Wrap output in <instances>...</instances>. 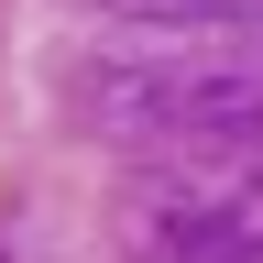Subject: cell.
<instances>
[{"mask_svg":"<svg viewBox=\"0 0 263 263\" xmlns=\"http://www.w3.org/2000/svg\"><path fill=\"white\" fill-rule=\"evenodd\" d=\"M132 263H263V164L241 154H164L121 197Z\"/></svg>","mask_w":263,"mask_h":263,"instance_id":"obj_1","label":"cell"},{"mask_svg":"<svg viewBox=\"0 0 263 263\" xmlns=\"http://www.w3.org/2000/svg\"><path fill=\"white\" fill-rule=\"evenodd\" d=\"M99 11H121V22H252L263 0H99Z\"/></svg>","mask_w":263,"mask_h":263,"instance_id":"obj_2","label":"cell"}]
</instances>
